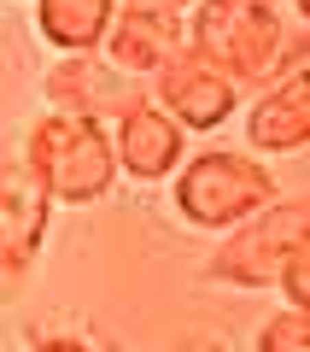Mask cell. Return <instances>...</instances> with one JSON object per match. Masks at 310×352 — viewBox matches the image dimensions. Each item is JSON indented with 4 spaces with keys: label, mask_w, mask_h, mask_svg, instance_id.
<instances>
[{
    "label": "cell",
    "mask_w": 310,
    "mask_h": 352,
    "mask_svg": "<svg viewBox=\"0 0 310 352\" xmlns=\"http://www.w3.org/2000/svg\"><path fill=\"white\" fill-rule=\"evenodd\" d=\"M187 53L205 59L235 88L270 82L287 53V24L270 0H193L187 6Z\"/></svg>",
    "instance_id": "1"
},
{
    "label": "cell",
    "mask_w": 310,
    "mask_h": 352,
    "mask_svg": "<svg viewBox=\"0 0 310 352\" xmlns=\"http://www.w3.org/2000/svg\"><path fill=\"white\" fill-rule=\"evenodd\" d=\"M112 18H117V0H36V30L64 59L71 53H99Z\"/></svg>",
    "instance_id": "11"
},
{
    "label": "cell",
    "mask_w": 310,
    "mask_h": 352,
    "mask_svg": "<svg viewBox=\"0 0 310 352\" xmlns=\"http://www.w3.org/2000/svg\"><path fill=\"white\" fill-rule=\"evenodd\" d=\"M29 352H94V346H88V340H76V335H41Z\"/></svg>",
    "instance_id": "14"
},
{
    "label": "cell",
    "mask_w": 310,
    "mask_h": 352,
    "mask_svg": "<svg viewBox=\"0 0 310 352\" xmlns=\"http://www.w3.org/2000/svg\"><path fill=\"white\" fill-rule=\"evenodd\" d=\"M170 206L182 223L193 229H240L246 217H258L263 206H275V176L263 170V159L240 147H217V153H193L176 170Z\"/></svg>",
    "instance_id": "3"
},
{
    "label": "cell",
    "mask_w": 310,
    "mask_h": 352,
    "mask_svg": "<svg viewBox=\"0 0 310 352\" xmlns=\"http://www.w3.org/2000/svg\"><path fill=\"white\" fill-rule=\"evenodd\" d=\"M152 106H158L182 135H187V129L205 135V129H223L228 118H235L240 88L228 82V76H217L205 59L182 53V59H170L158 76H152Z\"/></svg>",
    "instance_id": "7"
},
{
    "label": "cell",
    "mask_w": 310,
    "mask_h": 352,
    "mask_svg": "<svg viewBox=\"0 0 310 352\" xmlns=\"http://www.w3.org/2000/svg\"><path fill=\"white\" fill-rule=\"evenodd\" d=\"M99 47H106V59H112L123 76L147 82V76H158L170 59H182V53H187V18L117 6V18H112V30H106Z\"/></svg>",
    "instance_id": "8"
},
{
    "label": "cell",
    "mask_w": 310,
    "mask_h": 352,
    "mask_svg": "<svg viewBox=\"0 0 310 352\" xmlns=\"http://www.w3.org/2000/svg\"><path fill=\"white\" fill-rule=\"evenodd\" d=\"M293 12H298V18H310V0H293Z\"/></svg>",
    "instance_id": "16"
},
{
    "label": "cell",
    "mask_w": 310,
    "mask_h": 352,
    "mask_svg": "<svg viewBox=\"0 0 310 352\" xmlns=\"http://www.w3.org/2000/svg\"><path fill=\"white\" fill-rule=\"evenodd\" d=\"M53 200L41 188V176L29 170L24 135L0 141V305H12L36 276V258L47 247Z\"/></svg>",
    "instance_id": "4"
},
{
    "label": "cell",
    "mask_w": 310,
    "mask_h": 352,
    "mask_svg": "<svg viewBox=\"0 0 310 352\" xmlns=\"http://www.w3.org/2000/svg\"><path fill=\"white\" fill-rule=\"evenodd\" d=\"M275 288L287 294V305H293V311H310V241L287 258V270H281V282H275Z\"/></svg>",
    "instance_id": "13"
},
{
    "label": "cell",
    "mask_w": 310,
    "mask_h": 352,
    "mask_svg": "<svg viewBox=\"0 0 310 352\" xmlns=\"http://www.w3.org/2000/svg\"><path fill=\"white\" fill-rule=\"evenodd\" d=\"M41 94H47L53 112L88 118V124H106V118L123 124L129 112L152 106V100H147V82L123 76L106 53H71V59H59L47 76H41Z\"/></svg>",
    "instance_id": "6"
},
{
    "label": "cell",
    "mask_w": 310,
    "mask_h": 352,
    "mask_svg": "<svg viewBox=\"0 0 310 352\" xmlns=\"http://www.w3.org/2000/svg\"><path fill=\"white\" fill-rule=\"evenodd\" d=\"M24 153H29V170L41 176L53 206H94L117 182L112 129L71 118V112H41L24 129Z\"/></svg>",
    "instance_id": "2"
},
{
    "label": "cell",
    "mask_w": 310,
    "mask_h": 352,
    "mask_svg": "<svg viewBox=\"0 0 310 352\" xmlns=\"http://www.w3.org/2000/svg\"><path fill=\"white\" fill-rule=\"evenodd\" d=\"M112 153H117V170H129L135 182H158V176L182 170V129L158 106H141V112H129L117 124Z\"/></svg>",
    "instance_id": "10"
},
{
    "label": "cell",
    "mask_w": 310,
    "mask_h": 352,
    "mask_svg": "<svg viewBox=\"0 0 310 352\" xmlns=\"http://www.w3.org/2000/svg\"><path fill=\"white\" fill-rule=\"evenodd\" d=\"M258 352H310V311L287 305L281 317H270L258 329Z\"/></svg>",
    "instance_id": "12"
},
{
    "label": "cell",
    "mask_w": 310,
    "mask_h": 352,
    "mask_svg": "<svg viewBox=\"0 0 310 352\" xmlns=\"http://www.w3.org/2000/svg\"><path fill=\"white\" fill-rule=\"evenodd\" d=\"M310 241V194L298 200H275L258 217H246L240 229H228V241L205 258V276L228 282V288H275L298 247Z\"/></svg>",
    "instance_id": "5"
},
{
    "label": "cell",
    "mask_w": 310,
    "mask_h": 352,
    "mask_svg": "<svg viewBox=\"0 0 310 352\" xmlns=\"http://www.w3.org/2000/svg\"><path fill=\"white\" fill-rule=\"evenodd\" d=\"M123 6H141V12H164V18H187L193 0H123Z\"/></svg>",
    "instance_id": "15"
},
{
    "label": "cell",
    "mask_w": 310,
    "mask_h": 352,
    "mask_svg": "<svg viewBox=\"0 0 310 352\" xmlns=\"http://www.w3.org/2000/svg\"><path fill=\"white\" fill-rule=\"evenodd\" d=\"M246 147L252 153H298L310 147V65L258 94L246 112Z\"/></svg>",
    "instance_id": "9"
}]
</instances>
